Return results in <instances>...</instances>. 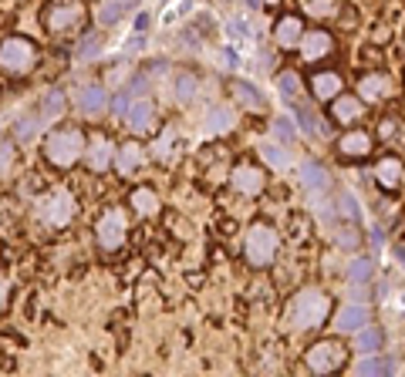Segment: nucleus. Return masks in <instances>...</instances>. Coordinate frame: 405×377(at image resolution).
Masks as SVG:
<instances>
[{
  "instance_id": "1",
  "label": "nucleus",
  "mask_w": 405,
  "mask_h": 377,
  "mask_svg": "<svg viewBox=\"0 0 405 377\" xmlns=\"http://www.w3.org/2000/svg\"><path fill=\"white\" fill-rule=\"evenodd\" d=\"M331 314V297L318 287H304L287 303V327L291 330H314Z\"/></svg>"
},
{
  "instance_id": "2",
  "label": "nucleus",
  "mask_w": 405,
  "mask_h": 377,
  "mask_svg": "<svg viewBox=\"0 0 405 377\" xmlns=\"http://www.w3.org/2000/svg\"><path fill=\"white\" fill-rule=\"evenodd\" d=\"M85 135L75 125H58L44 135V159L54 168H75L85 159Z\"/></svg>"
},
{
  "instance_id": "3",
  "label": "nucleus",
  "mask_w": 405,
  "mask_h": 377,
  "mask_svg": "<svg viewBox=\"0 0 405 377\" xmlns=\"http://www.w3.org/2000/svg\"><path fill=\"white\" fill-rule=\"evenodd\" d=\"M37 58H41L37 44H34L31 37H24V34H11V37L0 41V71L4 75H11V78L31 75L34 68H37Z\"/></svg>"
},
{
  "instance_id": "4",
  "label": "nucleus",
  "mask_w": 405,
  "mask_h": 377,
  "mask_svg": "<svg viewBox=\"0 0 405 377\" xmlns=\"http://www.w3.org/2000/svg\"><path fill=\"white\" fill-rule=\"evenodd\" d=\"M277 246H281L277 229L270 223H253L247 229V240H243V257H247L253 270H267L274 263V257H277Z\"/></svg>"
},
{
  "instance_id": "5",
  "label": "nucleus",
  "mask_w": 405,
  "mask_h": 377,
  "mask_svg": "<svg viewBox=\"0 0 405 377\" xmlns=\"http://www.w3.org/2000/svg\"><path fill=\"white\" fill-rule=\"evenodd\" d=\"M348 364V347L341 340H318L304 350V367L311 374H338Z\"/></svg>"
},
{
  "instance_id": "6",
  "label": "nucleus",
  "mask_w": 405,
  "mask_h": 377,
  "mask_svg": "<svg viewBox=\"0 0 405 377\" xmlns=\"http://www.w3.org/2000/svg\"><path fill=\"white\" fill-rule=\"evenodd\" d=\"M78 212V202L68 189H51L41 202H37V219L44 223L47 229H64Z\"/></svg>"
},
{
  "instance_id": "7",
  "label": "nucleus",
  "mask_w": 405,
  "mask_h": 377,
  "mask_svg": "<svg viewBox=\"0 0 405 377\" xmlns=\"http://www.w3.org/2000/svg\"><path fill=\"white\" fill-rule=\"evenodd\" d=\"M125 236H128V223H125L122 209H105L98 216V223H95V240H98V246H102L105 253L122 249Z\"/></svg>"
},
{
  "instance_id": "8",
  "label": "nucleus",
  "mask_w": 405,
  "mask_h": 377,
  "mask_svg": "<svg viewBox=\"0 0 405 377\" xmlns=\"http://www.w3.org/2000/svg\"><path fill=\"white\" fill-rule=\"evenodd\" d=\"M85 20V7L78 0H54L47 4L44 11V24L51 34H64V30H75Z\"/></svg>"
},
{
  "instance_id": "9",
  "label": "nucleus",
  "mask_w": 405,
  "mask_h": 377,
  "mask_svg": "<svg viewBox=\"0 0 405 377\" xmlns=\"http://www.w3.org/2000/svg\"><path fill=\"white\" fill-rule=\"evenodd\" d=\"M230 185H234L240 196H260V192L267 189V175L257 162L240 159V162L234 166V172H230Z\"/></svg>"
},
{
  "instance_id": "10",
  "label": "nucleus",
  "mask_w": 405,
  "mask_h": 377,
  "mask_svg": "<svg viewBox=\"0 0 405 377\" xmlns=\"http://www.w3.org/2000/svg\"><path fill=\"white\" fill-rule=\"evenodd\" d=\"M115 142H111L109 132H95L92 142H88V152H85V166L92 168L95 175H102L109 166H115Z\"/></svg>"
},
{
  "instance_id": "11",
  "label": "nucleus",
  "mask_w": 405,
  "mask_h": 377,
  "mask_svg": "<svg viewBox=\"0 0 405 377\" xmlns=\"http://www.w3.org/2000/svg\"><path fill=\"white\" fill-rule=\"evenodd\" d=\"M375 149V138L365 132V128H351V132H344L341 138H338V145H334V152H338V159L341 162H358V159H368Z\"/></svg>"
},
{
  "instance_id": "12",
  "label": "nucleus",
  "mask_w": 405,
  "mask_h": 377,
  "mask_svg": "<svg viewBox=\"0 0 405 377\" xmlns=\"http://www.w3.org/2000/svg\"><path fill=\"white\" fill-rule=\"evenodd\" d=\"M331 54H334V37H331L327 30L314 27L311 34H304V37H301V58L308 61V64L327 61Z\"/></svg>"
},
{
  "instance_id": "13",
  "label": "nucleus",
  "mask_w": 405,
  "mask_h": 377,
  "mask_svg": "<svg viewBox=\"0 0 405 377\" xmlns=\"http://www.w3.org/2000/svg\"><path fill=\"white\" fill-rule=\"evenodd\" d=\"M156 118L159 115H156V101H152V98H139V101H132L128 111H125V125H128L135 135H149Z\"/></svg>"
},
{
  "instance_id": "14",
  "label": "nucleus",
  "mask_w": 405,
  "mask_h": 377,
  "mask_svg": "<svg viewBox=\"0 0 405 377\" xmlns=\"http://www.w3.org/2000/svg\"><path fill=\"white\" fill-rule=\"evenodd\" d=\"M392 91H395V81L385 71H372V75L358 78V94L365 101H385V98H392Z\"/></svg>"
},
{
  "instance_id": "15",
  "label": "nucleus",
  "mask_w": 405,
  "mask_h": 377,
  "mask_svg": "<svg viewBox=\"0 0 405 377\" xmlns=\"http://www.w3.org/2000/svg\"><path fill=\"white\" fill-rule=\"evenodd\" d=\"M368 307H361V303H348V307H338V314H334V330L338 333H358L361 327H368Z\"/></svg>"
},
{
  "instance_id": "16",
  "label": "nucleus",
  "mask_w": 405,
  "mask_h": 377,
  "mask_svg": "<svg viewBox=\"0 0 405 377\" xmlns=\"http://www.w3.org/2000/svg\"><path fill=\"white\" fill-rule=\"evenodd\" d=\"M142 162H145V149H142L139 135L125 138L122 145L115 149V168H119V175H132V172H135Z\"/></svg>"
},
{
  "instance_id": "17",
  "label": "nucleus",
  "mask_w": 405,
  "mask_h": 377,
  "mask_svg": "<svg viewBox=\"0 0 405 377\" xmlns=\"http://www.w3.org/2000/svg\"><path fill=\"white\" fill-rule=\"evenodd\" d=\"M365 115V98L361 94H338L334 98V105H331V118L338 121V125H355V121Z\"/></svg>"
},
{
  "instance_id": "18",
  "label": "nucleus",
  "mask_w": 405,
  "mask_h": 377,
  "mask_svg": "<svg viewBox=\"0 0 405 377\" xmlns=\"http://www.w3.org/2000/svg\"><path fill=\"white\" fill-rule=\"evenodd\" d=\"M402 175H405V162L399 155L378 159V166H375V182H378L382 189H399V185H402Z\"/></svg>"
},
{
  "instance_id": "19",
  "label": "nucleus",
  "mask_w": 405,
  "mask_h": 377,
  "mask_svg": "<svg viewBox=\"0 0 405 377\" xmlns=\"http://www.w3.org/2000/svg\"><path fill=\"white\" fill-rule=\"evenodd\" d=\"M301 37H304V24H301V17L297 14L277 17V24H274V41H277V44L294 47V44H301Z\"/></svg>"
},
{
  "instance_id": "20",
  "label": "nucleus",
  "mask_w": 405,
  "mask_h": 377,
  "mask_svg": "<svg viewBox=\"0 0 405 377\" xmlns=\"http://www.w3.org/2000/svg\"><path fill=\"white\" fill-rule=\"evenodd\" d=\"M341 88H344V81L338 71H318V75L311 78L314 98H321V101H334V98L341 94Z\"/></svg>"
},
{
  "instance_id": "21",
  "label": "nucleus",
  "mask_w": 405,
  "mask_h": 377,
  "mask_svg": "<svg viewBox=\"0 0 405 377\" xmlns=\"http://www.w3.org/2000/svg\"><path fill=\"white\" fill-rule=\"evenodd\" d=\"M176 152H179V132H176V125H166L152 142V159L156 162H172Z\"/></svg>"
},
{
  "instance_id": "22",
  "label": "nucleus",
  "mask_w": 405,
  "mask_h": 377,
  "mask_svg": "<svg viewBox=\"0 0 405 377\" xmlns=\"http://www.w3.org/2000/svg\"><path fill=\"white\" fill-rule=\"evenodd\" d=\"M301 182L314 189V192H325L327 185H331V175H327V168L321 162H314V159H304L301 162Z\"/></svg>"
},
{
  "instance_id": "23",
  "label": "nucleus",
  "mask_w": 405,
  "mask_h": 377,
  "mask_svg": "<svg viewBox=\"0 0 405 377\" xmlns=\"http://www.w3.org/2000/svg\"><path fill=\"white\" fill-rule=\"evenodd\" d=\"M128 206L139 212V216H156L159 212V196L149 189V185H135V189L128 192Z\"/></svg>"
},
{
  "instance_id": "24",
  "label": "nucleus",
  "mask_w": 405,
  "mask_h": 377,
  "mask_svg": "<svg viewBox=\"0 0 405 377\" xmlns=\"http://www.w3.org/2000/svg\"><path fill=\"white\" fill-rule=\"evenodd\" d=\"M226 88H230V94H234L243 108H250V111H260V108H264V94L253 88V85H247V81H230Z\"/></svg>"
},
{
  "instance_id": "25",
  "label": "nucleus",
  "mask_w": 405,
  "mask_h": 377,
  "mask_svg": "<svg viewBox=\"0 0 405 377\" xmlns=\"http://www.w3.org/2000/svg\"><path fill=\"white\" fill-rule=\"evenodd\" d=\"M135 4H139V0H105V4L98 7V24H102V27H111V24H119L125 11H132Z\"/></svg>"
},
{
  "instance_id": "26",
  "label": "nucleus",
  "mask_w": 405,
  "mask_h": 377,
  "mask_svg": "<svg viewBox=\"0 0 405 377\" xmlns=\"http://www.w3.org/2000/svg\"><path fill=\"white\" fill-rule=\"evenodd\" d=\"M78 108L85 115H98L105 108V88L102 85H85L78 94Z\"/></svg>"
},
{
  "instance_id": "27",
  "label": "nucleus",
  "mask_w": 405,
  "mask_h": 377,
  "mask_svg": "<svg viewBox=\"0 0 405 377\" xmlns=\"http://www.w3.org/2000/svg\"><path fill=\"white\" fill-rule=\"evenodd\" d=\"M355 350L358 354H378L382 350V330L378 327H361L358 340H355Z\"/></svg>"
},
{
  "instance_id": "28",
  "label": "nucleus",
  "mask_w": 405,
  "mask_h": 377,
  "mask_svg": "<svg viewBox=\"0 0 405 377\" xmlns=\"http://www.w3.org/2000/svg\"><path fill=\"white\" fill-rule=\"evenodd\" d=\"M196 88H200V81H196V75H189V71L176 75V81H172V94H176V101H193Z\"/></svg>"
},
{
  "instance_id": "29",
  "label": "nucleus",
  "mask_w": 405,
  "mask_h": 377,
  "mask_svg": "<svg viewBox=\"0 0 405 377\" xmlns=\"http://www.w3.org/2000/svg\"><path fill=\"white\" fill-rule=\"evenodd\" d=\"M230 125H234V115H230V108L213 105L210 111H206V128H210V132H226Z\"/></svg>"
},
{
  "instance_id": "30",
  "label": "nucleus",
  "mask_w": 405,
  "mask_h": 377,
  "mask_svg": "<svg viewBox=\"0 0 405 377\" xmlns=\"http://www.w3.org/2000/svg\"><path fill=\"white\" fill-rule=\"evenodd\" d=\"M334 242H338L341 249H348V253H351V249H358V246H361V229L355 226V219H351L348 226H338V233H334Z\"/></svg>"
},
{
  "instance_id": "31",
  "label": "nucleus",
  "mask_w": 405,
  "mask_h": 377,
  "mask_svg": "<svg viewBox=\"0 0 405 377\" xmlns=\"http://www.w3.org/2000/svg\"><path fill=\"white\" fill-rule=\"evenodd\" d=\"M41 105H44V108H37V111H41V118H58V115L64 111V91L51 88V91H47V98L41 101Z\"/></svg>"
},
{
  "instance_id": "32",
  "label": "nucleus",
  "mask_w": 405,
  "mask_h": 377,
  "mask_svg": "<svg viewBox=\"0 0 405 377\" xmlns=\"http://www.w3.org/2000/svg\"><path fill=\"white\" fill-rule=\"evenodd\" d=\"M257 152H260V159H267V166H270V168H284V166H287V149H281V145L264 142Z\"/></svg>"
},
{
  "instance_id": "33",
  "label": "nucleus",
  "mask_w": 405,
  "mask_h": 377,
  "mask_svg": "<svg viewBox=\"0 0 405 377\" xmlns=\"http://www.w3.org/2000/svg\"><path fill=\"white\" fill-rule=\"evenodd\" d=\"M372 259H355L351 266H348V280L355 283V287H361V283H368L372 280Z\"/></svg>"
},
{
  "instance_id": "34",
  "label": "nucleus",
  "mask_w": 405,
  "mask_h": 377,
  "mask_svg": "<svg viewBox=\"0 0 405 377\" xmlns=\"http://www.w3.org/2000/svg\"><path fill=\"white\" fill-rule=\"evenodd\" d=\"M385 371H392V361H385V357H372V354H365L358 364V374H385Z\"/></svg>"
},
{
  "instance_id": "35",
  "label": "nucleus",
  "mask_w": 405,
  "mask_h": 377,
  "mask_svg": "<svg viewBox=\"0 0 405 377\" xmlns=\"http://www.w3.org/2000/svg\"><path fill=\"white\" fill-rule=\"evenodd\" d=\"M37 125H41V111L31 115V118H20L17 121V142H31L37 135Z\"/></svg>"
},
{
  "instance_id": "36",
  "label": "nucleus",
  "mask_w": 405,
  "mask_h": 377,
  "mask_svg": "<svg viewBox=\"0 0 405 377\" xmlns=\"http://www.w3.org/2000/svg\"><path fill=\"white\" fill-rule=\"evenodd\" d=\"M277 85H281V91L287 94V98H291V101H297V98H301V81H297L294 71H281Z\"/></svg>"
},
{
  "instance_id": "37",
  "label": "nucleus",
  "mask_w": 405,
  "mask_h": 377,
  "mask_svg": "<svg viewBox=\"0 0 405 377\" xmlns=\"http://www.w3.org/2000/svg\"><path fill=\"white\" fill-rule=\"evenodd\" d=\"M98 51H102V37H98V34H88V37L81 41V47H78V61L98 58Z\"/></svg>"
},
{
  "instance_id": "38",
  "label": "nucleus",
  "mask_w": 405,
  "mask_h": 377,
  "mask_svg": "<svg viewBox=\"0 0 405 377\" xmlns=\"http://www.w3.org/2000/svg\"><path fill=\"white\" fill-rule=\"evenodd\" d=\"M14 168V142H0V179Z\"/></svg>"
},
{
  "instance_id": "39",
  "label": "nucleus",
  "mask_w": 405,
  "mask_h": 377,
  "mask_svg": "<svg viewBox=\"0 0 405 377\" xmlns=\"http://www.w3.org/2000/svg\"><path fill=\"white\" fill-rule=\"evenodd\" d=\"M274 135H277V142L291 145V142H294V125H291L287 118H277L274 121Z\"/></svg>"
},
{
  "instance_id": "40",
  "label": "nucleus",
  "mask_w": 405,
  "mask_h": 377,
  "mask_svg": "<svg viewBox=\"0 0 405 377\" xmlns=\"http://www.w3.org/2000/svg\"><path fill=\"white\" fill-rule=\"evenodd\" d=\"M338 7H341V4H338V0H308V11H311V14H327V11H338Z\"/></svg>"
},
{
  "instance_id": "41",
  "label": "nucleus",
  "mask_w": 405,
  "mask_h": 377,
  "mask_svg": "<svg viewBox=\"0 0 405 377\" xmlns=\"http://www.w3.org/2000/svg\"><path fill=\"white\" fill-rule=\"evenodd\" d=\"M338 202L344 206V216H348V219H355V216H358V206H355V199L348 196V192H341V196H338Z\"/></svg>"
},
{
  "instance_id": "42",
  "label": "nucleus",
  "mask_w": 405,
  "mask_h": 377,
  "mask_svg": "<svg viewBox=\"0 0 405 377\" xmlns=\"http://www.w3.org/2000/svg\"><path fill=\"white\" fill-rule=\"evenodd\" d=\"M395 128H399V121L395 118H382V125H378V138H392L395 135Z\"/></svg>"
},
{
  "instance_id": "43",
  "label": "nucleus",
  "mask_w": 405,
  "mask_h": 377,
  "mask_svg": "<svg viewBox=\"0 0 405 377\" xmlns=\"http://www.w3.org/2000/svg\"><path fill=\"white\" fill-rule=\"evenodd\" d=\"M358 61H361V64H378V54H375V47H361Z\"/></svg>"
},
{
  "instance_id": "44",
  "label": "nucleus",
  "mask_w": 405,
  "mask_h": 377,
  "mask_svg": "<svg viewBox=\"0 0 405 377\" xmlns=\"http://www.w3.org/2000/svg\"><path fill=\"white\" fill-rule=\"evenodd\" d=\"M4 300H7V287H4V280H0V307H4Z\"/></svg>"
},
{
  "instance_id": "45",
  "label": "nucleus",
  "mask_w": 405,
  "mask_h": 377,
  "mask_svg": "<svg viewBox=\"0 0 405 377\" xmlns=\"http://www.w3.org/2000/svg\"><path fill=\"white\" fill-rule=\"evenodd\" d=\"M264 4H277V0H264Z\"/></svg>"
}]
</instances>
